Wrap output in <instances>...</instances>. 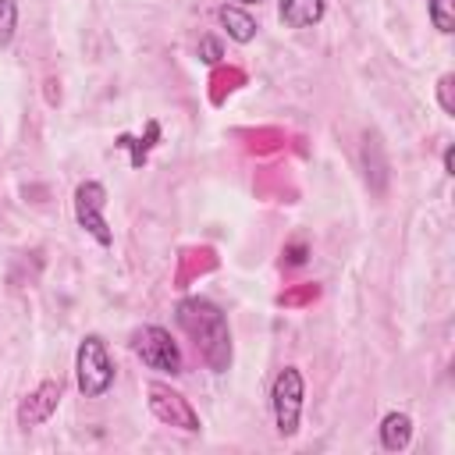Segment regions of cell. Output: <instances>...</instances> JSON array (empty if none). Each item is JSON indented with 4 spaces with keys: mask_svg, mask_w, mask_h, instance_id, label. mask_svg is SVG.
I'll return each mask as SVG.
<instances>
[{
    "mask_svg": "<svg viewBox=\"0 0 455 455\" xmlns=\"http://www.w3.org/2000/svg\"><path fill=\"white\" fill-rule=\"evenodd\" d=\"M178 323L196 338V348L203 352V359L217 373L228 370V363H231V334H228L224 313L210 299H185V302H178Z\"/></svg>",
    "mask_w": 455,
    "mask_h": 455,
    "instance_id": "cell-1",
    "label": "cell"
},
{
    "mask_svg": "<svg viewBox=\"0 0 455 455\" xmlns=\"http://www.w3.org/2000/svg\"><path fill=\"white\" fill-rule=\"evenodd\" d=\"M75 373H78V391H82L85 398H100V395L114 384V363H110L107 345H103L100 334H89V338L78 345Z\"/></svg>",
    "mask_w": 455,
    "mask_h": 455,
    "instance_id": "cell-2",
    "label": "cell"
},
{
    "mask_svg": "<svg viewBox=\"0 0 455 455\" xmlns=\"http://www.w3.org/2000/svg\"><path fill=\"white\" fill-rule=\"evenodd\" d=\"M132 348L142 359V366H149L156 373H171V377L181 373V352H178L174 338L164 327H156V323L139 327L135 338H132Z\"/></svg>",
    "mask_w": 455,
    "mask_h": 455,
    "instance_id": "cell-3",
    "label": "cell"
},
{
    "mask_svg": "<svg viewBox=\"0 0 455 455\" xmlns=\"http://www.w3.org/2000/svg\"><path fill=\"white\" fill-rule=\"evenodd\" d=\"M302 395H306V384H302V373L295 366H284L277 377H274V387H270V405H274V419H277V430L284 437H291L299 430V416H302Z\"/></svg>",
    "mask_w": 455,
    "mask_h": 455,
    "instance_id": "cell-4",
    "label": "cell"
},
{
    "mask_svg": "<svg viewBox=\"0 0 455 455\" xmlns=\"http://www.w3.org/2000/svg\"><path fill=\"white\" fill-rule=\"evenodd\" d=\"M103 203H107V188L100 181H82L75 188V220L100 242V245H110L114 235L103 220Z\"/></svg>",
    "mask_w": 455,
    "mask_h": 455,
    "instance_id": "cell-5",
    "label": "cell"
},
{
    "mask_svg": "<svg viewBox=\"0 0 455 455\" xmlns=\"http://www.w3.org/2000/svg\"><path fill=\"white\" fill-rule=\"evenodd\" d=\"M146 395H149V412H153L160 423L178 427V430H188V434L199 430V416H196V409L188 405V398H181V395L171 391L167 384H149Z\"/></svg>",
    "mask_w": 455,
    "mask_h": 455,
    "instance_id": "cell-6",
    "label": "cell"
},
{
    "mask_svg": "<svg viewBox=\"0 0 455 455\" xmlns=\"http://www.w3.org/2000/svg\"><path fill=\"white\" fill-rule=\"evenodd\" d=\"M57 402H60V380H43L32 395L21 398V405H18V427L21 430H32V427L46 423L53 416Z\"/></svg>",
    "mask_w": 455,
    "mask_h": 455,
    "instance_id": "cell-7",
    "label": "cell"
},
{
    "mask_svg": "<svg viewBox=\"0 0 455 455\" xmlns=\"http://www.w3.org/2000/svg\"><path fill=\"white\" fill-rule=\"evenodd\" d=\"M327 0H277V14L288 28H309L323 18Z\"/></svg>",
    "mask_w": 455,
    "mask_h": 455,
    "instance_id": "cell-8",
    "label": "cell"
},
{
    "mask_svg": "<svg viewBox=\"0 0 455 455\" xmlns=\"http://www.w3.org/2000/svg\"><path fill=\"white\" fill-rule=\"evenodd\" d=\"M412 441V419L405 412H387L380 419V444L387 451H405Z\"/></svg>",
    "mask_w": 455,
    "mask_h": 455,
    "instance_id": "cell-9",
    "label": "cell"
},
{
    "mask_svg": "<svg viewBox=\"0 0 455 455\" xmlns=\"http://www.w3.org/2000/svg\"><path fill=\"white\" fill-rule=\"evenodd\" d=\"M217 18H220V25L228 28V36H231L235 43H249V39L256 36V21H252L242 7H228V4H224V7L217 11Z\"/></svg>",
    "mask_w": 455,
    "mask_h": 455,
    "instance_id": "cell-10",
    "label": "cell"
},
{
    "mask_svg": "<svg viewBox=\"0 0 455 455\" xmlns=\"http://www.w3.org/2000/svg\"><path fill=\"white\" fill-rule=\"evenodd\" d=\"M430 21L437 32H455V0H430Z\"/></svg>",
    "mask_w": 455,
    "mask_h": 455,
    "instance_id": "cell-11",
    "label": "cell"
},
{
    "mask_svg": "<svg viewBox=\"0 0 455 455\" xmlns=\"http://www.w3.org/2000/svg\"><path fill=\"white\" fill-rule=\"evenodd\" d=\"M14 28H18V4L0 0V46H7L14 39Z\"/></svg>",
    "mask_w": 455,
    "mask_h": 455,
    "instance_id": "cell-12",
    "label": "cell"
},
{
    "mask_svg": "<svg viewBox=\"0 0 455 455\" xmlns=\"http://www.w3.org/2000/svg\"><path fill=\"white\" fill-rule=\"evenodd\" d=\"M451 85H455V75H441V82H437V100H441V110H444V114H455Z\"/></svg>",
    "mask_w": 455,
    "mask_h": 455,
    "instance_id": "cell-13",
    "label": "cell"
},
{
    "mask_svg": "<svg viewBox=\"0 0 455 455\" xmlns=\"http://www.w3.org/2000/svg\"><path fill=\"white\" fill-rule=\"evenodd\" d=\"M199 57H203L206 64H217V60H220V43H217L213 36H203V43H199Z\"/></svg>",
    "mask_w": 455,
    "mask_h": 455,
    "instance_id": "cell-14",
    "label": "cell"
},
{
    "mask_svg": "<svg viewBox=\"0 0 455 455\" xmlns=\"http://www.w3.org/2000/svg\"><path fill=\"white\" fill-rule=\"evenodd\" d=\"M444 171H448V174H455V149H451V146L444 149Z\"/></svg>",
    "mask_w": 455,
    "mask_h": 455,
    "instance_id": "cell-15",
    "label": "cell"
},
{
    "mask_svg": "<svg viewBox=\"0 0 455 455\" xmlns=\"http://www.w3.org/2000/svg\"><path fill=\"white\" fill-rule=\"evenodd\" d=\"M242 4H259V0H242Z\"/></svg>",
    "mask_w": 455,
    "mask_h": 455,
    "instance_id": "cell-16",
    "label": "cell"
}]
</instances>
